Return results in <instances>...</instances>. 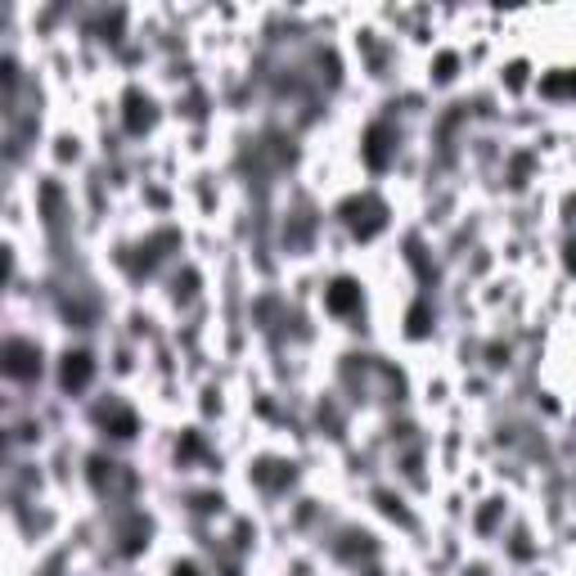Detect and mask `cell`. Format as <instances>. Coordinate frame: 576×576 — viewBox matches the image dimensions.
<instances>
[{"label":"cell","instance_id":"obj_2","mask_svg":"<svg viewBox=\"0 0 576 576\" xmlns=\"http://www.w3.org/2000/svg\"><path fill=\"white\" fill-rule=\"evenodd\" d=\"M86 374H90L86 356H72V360H68V369H63V383H68V388H72V383H86Z\"/></svg>","mask_w":576,"mask_h":576},{"label":"cell","instance_id":"obj_1","mask_svg":"<svg viewBox=\"0 0 576 576\" xmlns=\"http://www.w3.org/2000/svg\"><path fill=\"white\" fill-rule=\"evenodd\" d=\"M32 351L28 347H10V374H32Z\"/></svg>","mask_w":576,"mask_h":576}]
</instances>
